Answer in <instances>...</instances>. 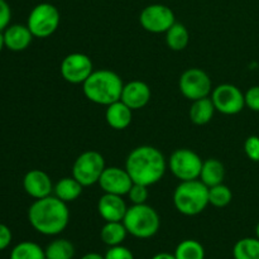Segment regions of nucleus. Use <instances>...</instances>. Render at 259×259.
Wrapping results in <instances>:
<instances>
[{
    "mask_svg": "<svg viewBox=\"0 0 259 259\" xmlns=\"http://www.w3.org/2000/svg\"><path fill=\"white\" fill-rule=\"evenodd\" d=\"M28 220L33 229L43 235H58L66 229L70 211L62 200L56 196L38 199L28 210Z\"/></svg>",
    "mask_w": 259,
    "mask_h": 259,
    "instance_id": "f257e3e1",
    "label": "nucleus"
},
{
    "mask_svg": "<svg viewBox=\"0 0 259 259\" xmlns=\"http://www.w3.org/2000/svg\"><path fill=\"white\" fill-rule=\"evenodd\" d=\"M166 167V159L161 151L151 146L134 148L125 162V169L134 184L144 186H152L161 181Z\"/></svg>",
    "mask_w": 259,
    "mask_h": 259,
    "instance_id": "f03ea898",
    "label": "nucleus"
},
{
    "mask_svg": "<svg viewBox=\"0 0 259 259\" xmlns=\"http://www.w3.org/2000/svg\"><path fill=\"white\" fill-rule=\"evenodd\" d=\"M123 88L120 76L110 70L94 71L82 83L83 94L89 100L106 106L120 100Z\"/></svg>",
    "mask_w": 259,
    "mask_h": 259,
    "instance_id": "7ed1b4c3",
    "label": "nucleus"
},
{
    "mask_svg": "<svg viewBox=\"0 0 259 259\" xmlns=\"http://www.w3.org/2000/svg\"><path fill=\"white\" fill-rule=\"evenodd\" d=\"M174 204L182 215H199L209 205V187L199 179L181 181L175 190Z\"/></svg>",
    "mask_w": 259,
    "mask_h": 259,
    "instance_id": "20e7f679",
    "label": "nucleus"
},
{
    "mask_svg": "<svg viewBox=\"0 0 259 259\" xmlns=\"http://www.w3.org/2000/svg\"><path fill=\"white\" fill-rule=\"evenodd\" d=\"M123 224L125 225L128 234L138 239H148L157 234L161 220L153 207L147 204H139L128 207Z\"/></svg>",
    "mask_w": 259,
    "mask_h": 259,
    "instance_id": "39448f33",
    "label": "nucleus"
},
{
    "mask_svg": "<svg viewBox=\"0 0 259 259\" xmlns=\"http://www.w3.org/2000/svg\"><path fill=\"white\" fill-rule=\"evenodd\" d=\"M60 25V12L50 3H40L35 5L29 13L27 27L33 37L47 38L57 30Z\"/></svg>",
    "mask_w": 259,
    "mask_h": 259,
    "instance_id": "423d86ee",
    "label": "nucleus"
},
{
    "mask_svg": "<svg viewBox=\"0 0 259 259\" xmlns=\"http://www.w3.org/2000/svg\"><path fill=\"white\" fill-rule=\"evenodd\" d=\"M105 168V159L99 152H83L73 163L72 177L77 180L83 187L91 186L99 182Z\"/></svg>",
    "mask_w": 259,
    "mask_h": 259,
    "instance_id": "0eeeda50",
    "label": "nucleus"
},
{
    "mask_svg": "<svg viewBox=\"0 0 259 259\" xmlns=\"http://www.w3.org/2000/svg\"><path fill=\"white\" fill-rule=\"evenodd\" d=\"M169 169L180 181H191L200 179L202 161L199 154L187 148L176 149L168 161Z\"/></svg>",
    "mask_w": 259,
    "mask_h": 259,
    "instance_id": "6e6552de",
    "label": "nucleus"
},
{
    "mask_svg": "<svg viewBox=\"0 0 259 259\" xmlns=\"http://www.w3.org/2000/svg\"><path fill=\"white\" fill-rule=\"evenodd\" d=\"M180 91L189 100L207 98L211 93V78L201 68H189L180 77Z\"/></svg>",
    "mask_w": 259,
    "mask_h": 259,
    "instance_id": "1a4fd4ad",
    "label": "nucleus"
},
{
    "mask_svg": "<svg viewBox=\"0 0 259 259\" xmlns=\"http://www.w3.org/2000/svg\"><path fill=\"white\" fill-rule=\"evenodd\" d=\"M211 101L215 110L225 115H235L245 106L244 94L232 83H223L215 88L211 93Z\"/></svg>",
    "mask_w": 259,
    "mask_h": 259,
    "instance_id": "9d476101",
    "label": "nucleus"
},
{
    "mask_svg": "<svg viewBox=\"0 0 259 259\" xmlns=\"http://www.w3.org/2000/svg\"><path fill=\"white\" fill-rule=\"evenodd\" d=\"M141 25L151 33H166L175 24V14L171 8L163 4H151L139 15Z\"/></svg>",
    "mask_w": 259,
    "mask_h": 259,
    "instance_id": "9b49d317",
    "label": "nucleus"
},
{
    "mask_svg": "<svg viewBox=\"0 0 259 259\" xmlns=\"http://www.w3.org/2000/svg\"><path fill=\"white\" fill-rule=\"evenodd\" d=\"M93 72V61L83 53H71L61 63V75L70 83H83Z\"/></svg>",
    "mask_w": 259,
    "mask_h": 259,
    "instance_id": "f8f14e48",
    "label": "nucleus"
},
{
    "mask_svg": "<svg viewBox=\"0 0 259 259\" xmlns=\"http://www.w3.org/2000/svg\"><path fill=\"white\" fill-rule=\"evenodd\" d=\"M99 185L105 194L123 196V195H128L129 190L133 185V180L131 179L125 168L106 167L100 176Z\"/></svg>",
    "mask_w": 259,
    "mask_h": 259,
    "instance_id": "ddd939ff",
    "label": "nucleus"
},
{
    "mask_svg": "<svg viewBox=\"0 0 259 259\" xmlns=\"http://www.w3.org/2000/svg\"><path fill=\"white\" fill-rule=\"evenodd\" d=\"M23 187L25 192L35 200L50 196L53 191L51 177L40 169H32L27 172L23 179Z\"/></svg>",
    "mask_w": 259,
    "mask_h": 259,
    "instance_id": "4468645a",
    "label": "nucleus"
},
{
    "mask_svg": "<svg viewBox=\"0 0 259 259\" xmlns=\"http://www.w3.org/2000/svg\"><path fill=\"white\" fill-rule=\"evenodd\" d=\"M120 100L132 110L144 108L151 100V89L143 81H131L123 88Z\"/></svg>",
    "mask_w": 259,
    "mask_h": 259,
    "instance_id": "2eb2a0df",
    "label": "nucleus"
},
{
    "mask_svg": "<svg viewBox=\"0 0 259 259\" xmlns=\"http://www.w3.org/2000/svg\"><path fill=\"white\" fill-rule=\"evenodd\" d=\"M98 210L105 222H123L128 207L119 195L104 194L99 200Z\"/></svg>",
    "mask_w": 259,
    "mask_h": 259,
    "instance_id": "dca6fc26",
    "label": "nucleus"
},
{
    "mask_svg": "<svg viewBox=\"0 0 259 259\" xmlns=\"http://www.w3.org/2000/svg\"><path fill=\"white\" fill-rule=\"evenodd\" d=\"M33 39V34L27 25H10L4 32L5 47L14 52H20L28 48Z\"/></svg>",
    "mask_w": 259,
    "mask_h": 259,
    "instance_id": "f3484780",
    "label": "nucleus"
},
{
    "mask_svg": "<svg viewBox=\"0 0 259 259\" xmlns=\"http://www.w3.org/2000/svg\"><path fill=\"white\" fill-rule=\"evenodd\" d=\"M132 109L126 106L121 100L108 105L105 111L106 123L116 131H121L132 123Z\"/></svg>",
    "mask_w": 259,
    "mask_h": 259,
    "instance_id": "a211bd4d",
    "label": "nucleus"
},
{
    "mask_svg": "<svg viewBox=\"0 0 259 259\" xmlns=\"http://www.w3.org/2000/svg\"><path fill=\"white\" fill-rule=\"evenodd\" d=\"M82 185L73 177H63L53 187L55 196L63 202L75 201L82 192Z\"/></svg>",
    "mask_w": 259,
    "mask_h": 259,
    "instance_id": "6ab92c4d",
    "label": "nucleus"
},
{
    "mask_svg": "<svg viewBox=\"0 0 259 259\" xmlns=\"http://www.w3.org/2000/svg\"><path fill=\"white\" fill-rule=\"evenodd\" d=\"M224 176H225V169L220 161H218V159L215 158H209L206 159V161L202 162L200 180H201L207 187L223 184Z\"/></svg>",
    "mask_w": 259,
    "mask_h": 259,
    "instance_id": "aec40b11",
    "label": "nucleus"
},
{
    "mask_svg": "<svg viewBox=\"0 0 259 259\" xmlns=\"http://www.w3.org/2000/svg\"><path fill=\"white\" fill-rule=\"evenodd\" d=\"M128 230L123 222H106L105 225L101 228L100 238L104 244L108 247H115L120 245L125 240Z\"/></svg>",
    "mask_w": 259,
    "mask_h": 259,
    "instance_id": "412c9836",
    "label": "nucleus"
},
{
    "mask_svg": "<svg viewBox=\"0 0 259 259\" xmlns=\"http://www.w3.org/2000/svg\"><path fill=\"white\" fill-rule=\"evenodd\" d=\"M214 113L215 106L211 99L202 98L192 103L191 109H190V118L192 123L196 125H204L211 120Z\"/></svg>",
    "mask_w": 259,
    "mask_h": 259,
    "instance_id": "4be33fe9",
    "label": "nucleus"
},
{
    "mask_svg": "<svg viewBox=\"0 0 259 259\" xmlns=\"http://www.w3.org/2000/svg\"><path fill=\"white\" fill-rule=\"evenodd\" d=\"M189 30L181 23H175L166 32V43L172 51L185 50L189 45Z\"/></svg>",
    "mask_w": 259,
    "mask_h": 259,
    "instance_id": "5701e85b",
    "label": "nucleus"
},
{
    "mask_svg": "<svg viewBox=\"0 0 259 259\" xmlns=\"http://www.w3.org/2000/svg\"><path fill=\"white\" fill-rule=\"evenodd\" d=\"M234 259H259V239L243 238L235 243L233 248Z\"/></svg>",
    "mask_w": 259,
    "mask_h": 259,
    "instance_id": "b1692460",
    "label": "nucleus"
},
{
    "mask_svg": "<svg viewBox=\"0 0 259 259\" xmlns=\"http://www.w3.org/2000/svg\"><path fill=\"white\" fill-rule=\"evenodd\" d=\"M45 249L34 242H22L10 252L9 259H45Z\"/></svg>",
    "mask_w": 259,
    "mask_h": 259,
    "instance_id": "393cba45",
    "label": "nucleus"
},
{
    "mask_svg": "<svg viewBox=\"0 0 259 259\" xmlns=\"http://www.w3.org/2000/svg\"><path fill=\"white\" fill-rule=\"evenodd\" d=\"M45 253L48 259H72L75 247L67 239H56L46 247Z\"/></svg>",
    "mask_w": 259,
    "mask_h": 259,
    "instance_id": "a878e982",
    "label": "nucleus"
},
{
    "mask_svg": "<svg viewBox=\"0 0 259 259\" xmlns=\"http://www.w3.org/2000/svg\"><path fill=\"white\" fill-rule=\"evenodd\" d=\"M176 259H205V249L197 240H182L174 253Z\"/></svg>",
    "mask_w": 259,
    "mask_h": 259,
    "instance_id": "bb28decb",
    "label": "nucleus"
},
{
    "mask_svg": "<svg viewBox=\"0 0 259 259\" xmlns=\"http://www.w3.org/2000/svg\"><path fill=\"white\" fill-rule=\"evenodd\" d=\"M233 199L232 190L224 184L209 187V204L215 207H225Z\"/></svg>",
    "mask_w": 259,
    "mask_h": 259,
    "instance_id": "cd10ccee",
    "label": "nucleus"
},
{
    "mask_svg": "<svg viewBox=\"0 0 259 259\" xmlns=\"http://www.w3.org/2000/svg\"><path fill=\"white\" fill-rule=\"evenodd\" d=\"M148 186H144V185L141 184H134V182L128 192V197L133 202V205L146 204L147 199H148Z\"/></svg>",
    "mask_w": 259,
    "mask_h": 259,
    "instance_id": "c85d7f7f",
    "label": "nucleus"
},
{
    "mask_svg": "<svg viewBox=\"0 0 259 259\" xmlns=\"http://www.w3.org/2000/svg\"><path fill=\"white\" fill-rule=\"evenodd\" d=\"M244 152L253 162H259V137L250 136L244 142Z\"/></svg>",
    "mask_w": 259,
    "mask_h": 259,
    "instance_id": "c756f323",
    "label": "nucleus"
},
{
    "mask_svg": "<svg viewBox=\"0 0 259 259\" xmlns=\"http://www.w3.org/2000/svg\"><path fill=\"white\" fill-rule=\"evenodd\" d=\"M105 259H134L133 253L124 245H115V247H109L105 253Z\"/></svg>",
    "mask_w": 259,
    "mask_h": 259,
    "instance_id": "7c9ffc66",
    "label": "nucleus"
},
{
    "mask_svg": "<svg viewBox=\"0 0 259 259\" xmlns=\"http://www.w3.org/2000/svg\"><path fill=\"white\" fill-rule=\"evenodd\" d=\"M245 105L253 111L259 113V86H252L244 94Z\"/></svg>",
    "mask_w": 259,
    "mask_h": 259,
    "instance_id": "2f4dec72",
    "label": "nucleus"
},
{
    "mask_svg": "<svg viewBox=\"0 0 259 259\" xmlns=\"http://www.w3.org/2000/svg\"><path fill=\"white\" fill-rule=\"evenodd\" d=\"M12 18V10L5 0H0V32L7 29Z\"/></svg>",
    "mask_w": 259,
    "mask_h": 259,
    "instance_id": "473e14b6",
    "label": "nucleus"
},
{
    "mask_svg": "<svg viewBox=\"0 0 259 259\" xmlns=\"http://www.w3.org/2000/svg\"><path fill=\"white\" fill-rule=\"evenodd\" d=\"M12 232L9 228L4 224H0V250L7 249L12 243Z\"/></svg>",
    "mask_w": 259,
    "mask_h": 259,
    "instance_id": "72a5a7b5",
    "label": "nucleus"
},
{
    "mask_svg": "<svg viewBox=\"0 0 259 259\" xmlns=\"http://www.w3.org/2000/svg\"><path fill=\"white\" fill-rule=\"evenodd\" d=\"M151 259H176V258H175V255L171 254V253L162 252V253H157V254H154Z\"/></svg>",
    "mask_w": 259,
    "mask_h": 259,
    "instance_id": "f704fd0d",
    "label": "nucleus"
},
{
    "mask_svg": "<svg viewBox=\"0 0 259 259\" xmlns=\"http://www.w3.org/2000/svg\"><path fill=\"white\" fill-rule=\"evenodd\" d=\"M81 259H105V257L101 254H99V253H95V252H91V253H86L85 255H82Z\"/></svg>",
    "mask_w": 259,
    "mask_h": 259,
    "instance_id": "c9c22d12",
    "label": "nucleus"
},
{
    "mask_svg": "<svg viewBox=\"0 0 259 259\" xmlns=\"http://www.w3.org/2000/svg\"><path fill=\"white\" fill-rule=\"evenodd\" d=\"M5 46V42H4V33L0 32V52H2V50L4 48Z\"/></svg>",
    "mask_w": 259,
    "mask_h": 259,
    "instance_id": "e433bc0d",
    "label": "nucleus"
},
{
    "mask_svg": "<svg viewBox=\"0 0 259 259\" xmlns=\"http://www.w3.org/2000/svg\"><path fill=\"white\" fill-rule=\"evenodd\" d=\"M255 235H257V238L259 239V222H258L257 227H255Z\"/></svg>",
    "mask_w": 259,
    "mask_h": 259,
    "instance_id": "4c0bfd02",
    "label": "nucleus"
},
{
    "mask_svg": "<svg viewBox=\"0 0 259 259\" xmlns=\"http://www.w3.org/2000/svg\"><path fill=\"white\" fill-rule=\"evenodd\" d=\"M45 259H48V258H45Z\"/></svg>",
    "mask_w": 259,
    "mask_h": 259,
    "instance_id": "58836bf2",
    "label": "nucleus"
}]
</instances>
